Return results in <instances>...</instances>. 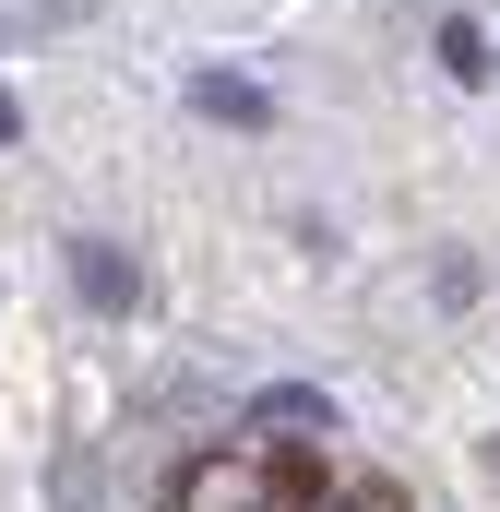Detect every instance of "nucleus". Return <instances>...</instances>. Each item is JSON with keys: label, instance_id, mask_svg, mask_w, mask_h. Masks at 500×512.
I'll return each instance as SVG.
<instances>
[{"label": "nucleus", "instance_id": "f257e3e1", "mask_svg": "<svg viewBox=\"0 0 500 512\" xmlns=\"http://www.w3.org/2000/svg\"><path fill=\"white\" fill-rule=\"evenodd\" d=\"M250 465H262V512H322V501H334V477H346L322 441H262Z\"/></svg>", "mask_w": 500, "mask_h": 512}, {"label": "nucleus", "instance_id": "f03ea898", "mask_svg": "<svg viewBox=\"0 0 500 512\" xmlns=\"http://www.w3.org/2000/svg\"><path fill=\"white\" fill-rule=\"evenodd\" d=\"M60 262H72V298H84V310H108V322H131V310H143V262H131L120 239H96V227H84Z\"/></svg>", "mask_w": 500, "mask_h": 512}, {"label": "nucleus", "instance_id": "7ed1b4c3", "mask_svg": "<svg viewBox=\"0 0 500 512\" xmlns=\"http://www.w3.org/2000/svg\"><path fill=\"white\" fill-rule=\"evenodd\" d=\"M167 512H262V465L250 453H203V465H179Z\"/></svg>", "mask_w": 500, "mask_h": 512}, {"label": "nucleus", "instance_id": "20e7f679", "mask_svg": "<svg viewBox=\"0 0 500 512\" xmlns=\"http://www.w3.org/2000/svg\"><path fill=\"white\" fill-rule=\"evenodd\" d=\"M191 120H215V131H274V96H262L250 72H227V60H203V72H191Z\"/></svg>", "mask_w": 500, "mask_h": 512}, {"label": "nucleus", "instance_id": "39448f33", "mask_svg": "<svg viewBox=\"0 0 500 512\" xmlns=\"http://www.w3.org/2000/svg\"><path fill=\"white\" fill-rule=\"evenodd\" d=\"M250 429H274V441H322V429H334V393H310V382H262V393H250Z\"/></svg>", "mask_w": 500, "mask_h": 512}, {"label": "nucleus", "instance_id": "423d86ee", "mask_svg": "<svg viewBox=\"0 0 500 512\" xmlns=\"http://www.w3.org/2000/svg\"><path fill=\"white\" fill-rule=\"evenodd\" d=\"M429 48H441V72H453V84H489V72H500V48H489V24H477V12H441V36H429Z\"/></svg>", "mask_w": 500, "mask_h": 512}, {"label": "nucleus", "instance_id": "0eeeda50", "mask_svg": "<svg viewBox=\"0 0 500 512\" xmlns=\"http://www.w3.org/2000/svg\"><path fill=\"white\" fill-rule=\"evenodd\" d=\"M322 512H417V501H405L393 477H334V501H322Z\"/></svg>", "mask_w": 500, "mask_h": 512}, {"label": "nucleus", "instance_id": "6e6552de", "mask_svg": "<svg viewBox=\"0 0 500 512\" xmlns=\"http://www.w3.org/2000/svg\"><path fill=\"white\" fill-rule=\"evenodd\" d=\"M0 143H24V96H0Z\"/></svg>", "mask_w": 500, "mask_h": 512}, {"label": "nucleus", "instance_id": "1a4fd4ad", "mask_svg": "<svg viewBox=\"0 0 500 512\" xmlns=\"http://www.w3.org/2000/svg\"><path fill=\"white\" fill-rule=\"evenodd\" d=\"M489 465H500V441H489Z\"/></svg>", "mask_w": 500, "mask_h": 512}]
</instances>
